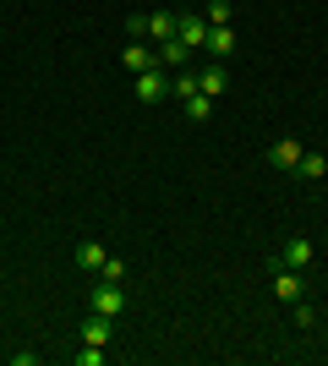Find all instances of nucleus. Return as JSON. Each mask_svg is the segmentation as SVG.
<instances>
[{
	"label": "nucleus",
	"mask_w": 328,
	"mask_h": 366,
	"mask_svg": "<svg viewBox=\"0 0 328 366\" xmlns=\"http://www.w3.org/2000/svg\"><path fill=\"white\" fill-rule=\"evenodd\" d=\"M279 262H284V268H301V274H307V268L317 262L312 235H284V241H279Z\"/></svg>",
	"instance_id": "2"
},
{
	"label": "nucleus",
	"mask_w": 328,
	"mask_h": 366,
	"mask_svg": "<svg viewBox=\"0 0 328 366\" xmlns=\"http://www.w3.org/2000/svg\"><path fill=\"white\" fill-rule=\"evenodd\" d=\"M208 61H230L235 55V28H208Z\"/></svg>",
	"instance_id": "10"
},
{
	"label": "nucleus",
	"mask_w": 328,
	"mask_h": 366,
	"mask_svg": "<svg viewBox=\"0 0 328 366\" xmlns=\"http://www.w3.org/2000/svg\"><path fill=\"white\" fill-rule=\"evenodd\" d=\"M121 61H126V71L137 76V71H148V66H159V55H154L148 44H126V49H121Z\"/></svg>",
	"instance_id": "11"
},
{
	"label": "nucleus",
	"mask_w": 328,
	"mask_h": 366,
	"mask_svg": "<svg viewBox=\"0 0 328 366\" xmlns=\"http://www.w3.org/2000/svg\"><path fill=\"white\" fill-rule=\"evenodd\" d=\"M154 55H159V66H164V71H181V66H192V55H197V49H187L181 39H164Z\"/></svg>",
	"instance_id": "8"
},
{
	"label": "nucleus",
	"mask_w": 328,
	"mask_h": 366,
	"mask_svg": "<svg viewBox=\"0 0 328 366\" xmlns=\"http://www.w3.org/2000/svg\"><path fill=\"white\" fill-rule=\"evenodd\" d=\"M137 104H159V99H164V93H170V71H164V66H148V71H137Z\"/></svg>",
	"instance_id": "3"
},
{
	"label": "nucleus",
	"mask_w": 328,
	"mask_h": 366,
	"mask_svg": "<svg viewBox=\"0 0 328 366\" xmlns=\"http://www.w3.org/2000/svg\"><path fill=\"white\" fill-rule=\"evenodd\" d=\"M104 257H109V252H104L99 241H82V246H77V268H82V274H99V268H104Z\"/></svg>",
	"instance_id": "12"
},
{
	"label": "nucleus",
	"mask_w": 328,
	"mask_h": 366,
	"mask_svg": "<svg viewBox=\"0 0 328 366\" xmlns=\"http://www.w3.org/2000/svg\"><path fill=\"white\" fill-rule=\"evenodd\" d=\"M170 93H175V99H181V104H187L192 93H203V88H197V71H192V66H181V71H170Z\"/></svg>",
	"instance_id": "13"
},
{
	"label": "nucleus",
	"mask_w": 328,
	"mask_h": 366,
	"mask_svg": "<svg viewBox=\"0 0 328 366\" xmlns=\"http://www.w3.org/2000/svg\"><path fill=\"white\" fill-rule=\"evenodd\" d=\"M296 175H301V181H323V175H328V153H301Z\"/></svg>",
	"instance_id": "14"
},
{
	"label": "nucleus",
	"mask_w": 328,
	"mask_h": 366,
	"mask_svg": "<svg viewBox=\"0 0 328 366\" xmlns=\"http://www.w3.org/2000/svg\"><path fill=\"white\" fill-rule=\"evenodd\" d=\"M181 109H187V121H197V126H203V121H214V99H208V93H192V99H187Z\"/></svg>",
	"instance_id": "15"
},
{
	"label": "nucleus",
	"mask_w": 328,
	"mask_h": 366,
	"mask_svg": "<svg viewBox=\"0 0 328 366\" xmlns=\"http://www.w3.org/2000/svg\"><path fill=\"white\" fill-rule=\"evenodd\" d=\"M301 153H307V148H301L296 137H279V142H274V148H268V164H274V169H290V175H296Z\"/></svg>",
	"instance_id": "5"
},
{
	"label": "nucleus",
	"mask_w": 328,
	"mask_h": 366,
	"mask_svg": "<svg viewBox=\"0 0 328 366\" xmlns=\"http://www.w3.org/2000/svg\"><path fill=\"white\" fill-rule=\"evenodd\" d=\"M88 306H94L99 317H121V312H126V285H104V279H94Z\"/></svg>",
	"instance_id": "1"
},
{
	"label": "nucleus",
	"mask_w": 328,
	"mask_h": 366,
	"mask_svg": "<svg viewBox=\"0 0 328 366\" xmlns=\"http://www.w3.org/2000/svg\"><path fill=\"white\" fill-rule=\"evenodd\" d=\"M197 88H203L208 99H219V93L230 88V66H224V61H208L203 71H197Z\"/></svg>",
	"instance_id": "7"
},
{
	"label": "nucleus",
	"mask_w": 328,
	"mask_h": 366,
	"mask_svg": "<svg viewBox=\"0 0 328 366\" xmlns=\"http://www.w3.org/2000/svg\"><path fill=\"white\" fill-rule=\"evenodd\" d=\"M274 295H279V301H301V295H307V274H301V268H279Z\"/></svg>",
	"instance_id": "9"
},
{
	"label": "nucleus",
	"mask_w": 328,
	"mask_h": 366,
	"mask_svg": "<svg viewBox=\"0 0 328 366\" xmlns=\"http://www.w3.org/2000/svg\"><path fill=\"white\" fill-rule=\"evenodd\" d=\"M109 339H115V317L88 312V317H82V345H104V350H109Z\"/></svg>",
	"instance_id": "6"
},
{
	"label": "nucleus",
	"mask_w": 328,
	"mask_h": 366,
	"mask_svg": "<svg viewBox=\"0 0 328 366\" xmlns=\"http://www.w3.org/2000/svg\"><path fill=\"white\" fill-rule=\"evenodd\" d=\"M290 312H296V328H301V334H307V328L317 322V312L307 306V295H301V301H290Z\"/></svg>",
	"instance_id": "19"
},
{
	"label": "nucleus",
	"mask_w": 328,
	"mask_h": 366,
	"mask_svg": "<svg viewBox=\"0 0 328 366\" xmlns=\"http://www.w3.org/2000/svg\"><path fill=\"white\" fill-rule=\"evenodd\" d=\"M148 39H159V44L175 39V11H154V16H148Z\"/></svg>",
	"instance_id": "16"
},
{
	"label": "nucleus",
	"mask_w": 328,
	"mask_h": 366,
	"mask_svg": "<svg viewBox=\"0 0 328 366\" xmlns=\"http://www.w3.org/2000/svg\"><path fill=\"white\" fill-rule=\"evenodd\" d=\"M175 39L187 49H203L208 44V16H197V11H175Z\"/></svg>",
	"instance_id": "4"
},
{
	"label": "nucleus",
	"mask_w": 328,
	"mask_h": 366,
	"mask_svg": "<svg viewBox=\"0 0 328 366\" xmlns=\"http://www.w3.org/2000/svg\"><path fill=\"white\" fill-rule=\"evenodd\" d=\"M77 361H82V366H104V345H82Z\"/></svg>",
	"instance_id": "20"
},
{
	"label": "nucleus",
	"mask_w": 328,
	"mask_h": 366,
	"mask_svg": "<svg viewBox=\"0 0 328 366\" xmlns=\"http://www.w3.org/2000/svg\"><path fill=\"white\" fill-rule=\"evenodd\" d=\"M94 279H104V285H126V279H131V268H126L121 257H104V268H99Z\"/></svg>",
	"instance_id": "17"
},
{
	"label": "nucleus",
	"mask_w": 328,
	"mask_h": 366,
	"mask_svg": "<svg viewBox=\"0 0 328 366\" xmlns=\"http://www.w3.org/2000/svg\"><path fill=\"white\" fill-rule=\"evenodd\" d=\"M230 16H235L230 0H208V28H230Z\"/></svg>",
	"instance_id": "18"
},
{
	"label": "nucleus",
	"mask_w": 328,
	"mask_h": 366,
	"mask_svg": "<svg viewBox=\"0 0 328 366\" xmlns=\"http://www.w3.org/2000/svg\"><path fill=\"white\" fill-rule=\"evenodd\" d=\"M126 33H131V39H142V33H148V16H142V11L126 16Z\"/></svg>",
	"instance_id": "21"
}]
</instances>
